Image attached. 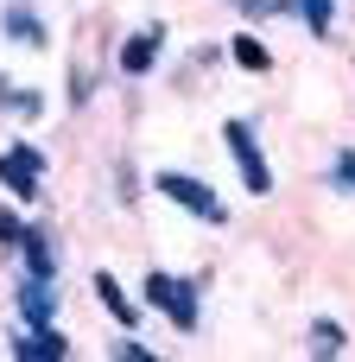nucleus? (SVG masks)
Returning a JSON list of instances; mask_svg holds the SVG:
<instances>
[{
  "instance_id": "dca6fc26",
  "label": "nucleus",
  "mask_w": 355,
  "mask_h": 362,
  "mask_svg": "<svg viewBox=\"0 0 355 362\" xmlns=\"http://www.w3.org/2000/svg\"><path fill=\"white\" fill-rule=\"evenodd\" d=\"M337 6H343V0H292V19H299L311 38H330V32H337Z\"/></svg>"
},
{
  "instance_id": "2eb2a0df",
  "label": "nucleus",
  "mask_w": 355,
  "mask_h": 362,
  "mask_svg": "<svg viewBox=\"0 0 355 362\" xmlns=\"http://www.w3.org/2000/svg\"><path fill=\"white\" fill-rule=\"evenodd\" d=\"M140 197H146V172H140V159H133V153H121V159H114V204H121V210H133Z\"/></svg>"
},
{
  "instance_id": "f03ea898",
  "label": "nucleus",
  "mask_w": 355,
  "mask_h": 362,
  "mask_svg": "<svg viewBox=\"0 0 355 362\" xmlns=\"http://www.w3.org/2000/svg\"><path fill=\"white\" fill-rule=\"evenodd\" d=\"M146 191H152V197H165L172 210H184L191 223H203V229H229V216H235V210H229V197H222L203 172H184V165H159V172L146 178Z\"/></svg>"
},
{
  "instance_id": "423d86ee",
  "label": "nucleus",
  "mask_w": 355,
  "mask_h": 362,
  "mask_svg": "<svg viewBox=\"0 0 355 362\" xmlns=\"http://www.w3.org/2000/svg\"><path fill=\"white\" fill-rule=\"evenodd\" d=\"M6 356H13V362H70V356H76V344H70L64 325H19V318H13V331H6Z\"/></svg>"
},
{
  "instance_id": "9d476101",
  "label": "nucleus",
  "mask_w": 355,
  "mask_h": 362,
  "mask_svg": "<svg viewBox=\"0 0 355 362\" xmlns=\"http://www.w3.org/2000/svg\"><path fill=\"white\" fill-rule=\"evenodd\" d=\"M89 293H95V305L114 318V331H140V318H146V305H140V293H127L108 267H95V280H89Z\"/></svg>"
},
{
  "instance_id": "7ed1b4c3",
  "label": "nucleus",
  "mask_w": 355,
  "mask_h": 362,
  "mask_svg": "<svg viewBox=\"0 0 355 362\" xmlns=\"http://www.w3.org/2000/svg\"><path fill=\"white\" fill-rule=\"evenodd\" d=\"M44 185H51V153H44L38 140H25V134L6 140V146H0V197L38 210V204H44Z\"/></svg>"
},
{
  "instance_id": "f257e3e1",
  "label": "nucleus",
  "mask_w": 355,
  "mask_h": 362,
  "mask_svg": "<svg viewBox=\"0 0 355 362\" xmlns=\"http://www.w3.org/2000/svg\"><path fill=\"white\" fill-rule=\"evenodd\" d=\"M140 305L152 318H165L178 337H197L203 331V280L197 274H172V267H146V280L133 286Z\"/></svg>"
},
{
  "instance_id": "f8f14e48",
  "label": "nucleus",
  "mask_w": 355,
  "mask_h": 362,
  "mask_svg": "<svg viewBox=\"0 0 355 362\" xmlns=\"http://www.w3.org/2000/svg\"><path fill=\"white\" fill-rule=\"evenodd\" d=\"M0 115L13 121V127H32V121H44L51 115V89H38V83H6V95H0Z\"/></svg>"
},
{
  "instance_id": "a211bd4d",
  "label": "nucleus",
  "mask_w": 355,
  "mask_h": 362,
  "mask_svg": "<svg viewBox=\"0 0 355 362\" xmlns=\"http://www.w3.org/2000/svg\"><path fill=\"white\" fill-rule=\"evenodd\" d=\"M324 191L355 197V146H337V153H330V165H324Z\"/></svg>"
},
{
  "instance_id": "39448f33",
  "label": "nucleus",
  "mask_w": 355,
  "mask_h": 362,
  "mask_svg": "<svg viewBox=\"0 0 355 362\" xmlns=\"http://www.w3.org/2000/svg\"><path fill=\"white\" fill-rule=\"evenodd\" d=\"M165 51H172V25L165 19H146V25H133V32L114 38V76L121 83H146L165 64Z\"/></svg>"
},
{
  "instance_id": "f3484780",
  "label": "nucleus",
  "mask_w": 355,
  "mask_h": 362,
  "mask_svg": "<svg viewBox=\"0 0 355 362\" xmlns=\"http://www.w3.org/2000/svg\"><path fill=\"white\" fill-rule=\"evenodd\" d=\"M25 223H32V216H25V204L0 197V255H6V261L19 255V242H25Z\"/></svg>"
},
{
  "instance_id": "4468645a",
  "label": "nucleus",
  "mask_w": 355,
  "mask_h": 362,
  "mask_svg": "<svg viewBox=\"0 0 355 362\" xmlns=\"http://www.w3.org/2000/svg\"><path fill=\"white\" fill-rule=\"evenodd\" d=\"M102 95V70H95V57H70V76H64V108H89Z\"/></svg>"
},
{
  "instance_id": "aec40b11",
  "label": "nucleus",
  "mask_w": 355,
  "mask_h": 362,
  "mask_svg": "<svg viewBox=\"0 0 355 362\" xmlns=\"http://www.w3.org/2000/svg\"><path fill=\"white\" fill-rule=\"evenodd\" d=\"M108 356H121V362H159V350H152V344H146L140 331H114Z\"/></svg>"
},
{
  "instance_id": "ddd939ff",
  "label": "nucleus",
  "mask_w": 355,
  "mask_h": 362,
  "mask_svg": "<svg viewBox=\"0 0 355 362\" xmlns=\"http://www.w3.org/2000/svg\"><path fill=\"white\" fill-rule=\"evenodd\" d=\"M349 350H355V331L343 318H311V325H305V356L337 362V356H349Z\"/></svg>"
},
{
  "instance_id": "20e7f679",
  "label": "nucleus",
  "mask_w": 355,
  "mask_h": 362,
  "mask_svg": "<svg viewBox=\"0 0 355 362\" xmlns=\"http://www.w3.org/2000/svg\"><path fill=\"white\" fill-rule=\"evenodd\" d=\"M222 153H229V165H235V178H241V191L248 197H273V159H267V146H260V127L248 121V115H229L222 121Z\"/></svg>"
},
{
  "instance_id": "6ab92c4d",
  "label": "nucleus",
  "mask_w": 355,
  "mask_h": 362,
  "mask_svg": "<svg viewBox=\"0 0 355 362\" xmlns=\"http://www.w3.org/2000/svg\"><path fill=\"white\" fill-rule=\"evenodd\" d=\"M235 19H241V25H260V32H267V25L292 19V0H241V6H235Z\"/></svg>"
},
{
  "instance_id": "9b49d317",
  "label": "nucleus",
  "mask_w": 355,
  "mask_h": 362,
  "mask_svg": "<svg viewBox=\"0 0 355 362\" xmlns=\"http://www.w3.org/2000/svg\"><path fill=\"white\" fill-rule=\"evenodd\" d=\"M222 51H229V64L241 70V76H273V45L260 38V25H235L229 38H222Z\"/></svg>"
},
{
  "instance_id": "0eeeda50",
  "label": "nucleus",
  "mask_w": 355,
  "mask_h": 362,
  "mask_svg": "<svg viewBox=\"0 0 355 362\" xmlns=\"http://www.w3.org/2000/svg\"><path fill=\"white\" fill-rule=\"evenodd\" d=\"M6 299H13V318H19V325H57V312H64L57 280H38V274H19V267H13Z\"/></svg>"
},
{
  "instance_id": "1a4fd4ad",
  "label": "nucleus",
  "mask_w": 355,
  "mask_h": 362,
  "mask_svg": "<svg viewBox=\"0 0 355 362\" xmlns=\"http://www.w3.org/2000/svg\"><path fill=\"white\" fill-rule=\"evenodd\" d=\"M0 38L19 51H51V19L38 13V0H0Z\"/></svg>"
},
{
  "instance_id": "6e6552de",
  "label": "nucleus",
  "mask_w": 355,
  "mask_h": 362,
  "mask_svg": "<svg viewBox=\"0 0 355 362\" xmlns=\"http://www.w3.org/2000/svg\"><path fill=\"white\" fill-rule=\"evenodd\" d=\"M13 267L19 274H38V280H64V242H57V229L51 223H25V242H19V255H13Z\"/></svg>"
}]
</instances>
